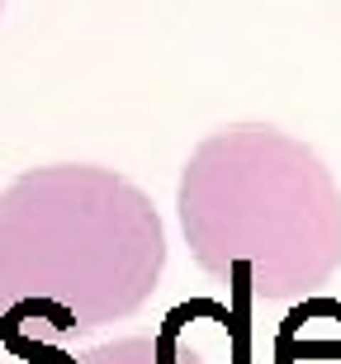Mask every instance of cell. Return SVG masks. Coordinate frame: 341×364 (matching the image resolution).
Masks as SVG:
<instances>
[{
    "instance_id": "277c9868",
    "label": "cell",
    "mask_w": 341,
    "mask_h": 364,
    "mask_svg": "<svg viewBox=\"0 0 341 364\" xmlns=\"http://www.w3.org/2000/svg\"><path fill=\"white\" fill-rule=\"evenodd\" d=\"M275 364H341V303L303 298L275 336Z\"/></svg>"
},
{
    "instance_id": "7a4b0ae2",
    "label": "cell",
    "mask_w": 341,
    "mask_h": 364,
    "mask_svg": "<svg viewBox=\"0 0 341 364\" xmlns=\"http://www.w3.org/2000/svg\"><path fill=\"white\" fill-rule=\"evenodd\" d=\"M194 265L242 303H303L341 270V185L275 123H228L190 151L176 185Z\"/></svg>"
},
{
    "instance_id": "8992f818",
    "label": "cell",
    "mask_w": 341,
    "mask_h": 364,
    "mask_svg": "<svg viewBox=\"0 0 341 364\" xmlns=\"http://www.w3.org/2000/svg\"><path fill=\"white\" fill-rule=\"evenodd\" d=\"M0 5H5V0H0Z\"/></svg>"
},
{
    "instance_id": "6da1fadb",
    "label": "cell",
    "mask_w": 341,
    "mask_h": 364,
    "mask_svg": "<svg viewBox=\"0 0 341 364\" xmlns=\"http://www.w3.org/2000/svg\"><path fill=\"white\" fill-rule=\"evenodd\" d=\"M162 270V213L119 171L33 166L0 189V336L67 341L123 322Z\"/></svg>"
},
{
    "instance_id": "3957f363",
    "label": "cell",
    "mask_w": 341,
    "mask_h": 364,
    "mask_svg": "<svg viewBox=\"0 0 341 364\" xmlns=\"http://www.w3.org/2000/svg\"><path fill=\"white\" fill-rule=\"evenodd\" d=\"M152 350L157 364H251L242 317L214 298H190L171 308L152 336Z\"/></svg>"
},
{
    "instance_id": "5b68a950",
    "label": "cell",
    "mask_w": 341,
    "mask_h": 364,
    "mask_svg": "<svg viewBox=\"0 0 341 364\" xmlns=\"http://www.w3.org/2000/svg\"><path fill=\"white\" fill-rule=\"evenodd\" d=\"M71 364H157V350H152V336H119L81 350Z\"/></svg>"
}]
</instances>
